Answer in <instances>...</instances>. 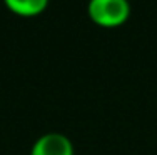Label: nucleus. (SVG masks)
Returning <instances> with one entry per match:
<instances>
[{"instance_id":"1","label":"nucleus","mask_w":157,"mask_h":155,"mask_svg":"<svg viewBox=\"0 0 157 155\" xmlns=\"http://www.w3.org/2000/svg\"><path fill=\"white\" fill-rule=\"evenodd\" d=\"M89 18L102 28H117L130 17L129 0H89Z\"/></svg>"},{"instance_id":"2","label":"nucleus","mask_w":157,"mask_h":155,"mask_svg":"<svg viewBox=\"0 0 157 155\" xmlns=\"http://www.w3.org/2000/svg\"><path fill=\"white\" fill-rule=\"evenodd\" d=\"M30 155H74V145L63 134L50 132L33 142Z\"/></svg>"},{"instance_id":"3","label":"nucleus","mask_w":157,"mask_h":155,"mask_svg":"<svg viewBox=\"0 0 157 155\" xmlns=\"http://www.w3.org/2000/svg\"><path fill=\"white\" fill-rule=\"evenodd\" d=\"M3 3L18 17H37L48 7V0H3Z\"/></svg>"}]
</instances>
